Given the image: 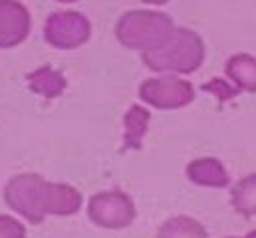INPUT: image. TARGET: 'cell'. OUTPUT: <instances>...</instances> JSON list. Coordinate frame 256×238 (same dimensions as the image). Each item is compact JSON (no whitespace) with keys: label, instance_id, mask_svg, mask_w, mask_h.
<instances>
[{"label":"cell","instance_id":"obj_1","mask_svg":"<svg viewBox=\"0 0 256 238\" xmlns=\"http://www.w3.org/2000/svg\"><path fill=\"white\" fill-rule=\"evenodd\" d=\"M6 204L30 224H42L46 216L76 214L82 196L68 184L46 182L38 174H16L4 186Z\"/></svg>","mask_w":256,"mask_h":238},{"label":"cell","instance_id":"obj_2","mask_svg":"<svg viewBox=\"0 0 256 238\" xmlns=\"http://www.w3.org/2000/svg\"><path fill=\"white\" fill-rule=\"evenodd\" d=\"M204 58V44L192 32L178 28L174 34L156 50L144 52V62L148 68L158 72H194Z\"/></svg>","mask_w":256,"mask_h":238},{"label":"cell","instance_id":"obj_3","mask_svg":"<svg viewBox=\"0 0 256 238\" xmlns=\"http://www.w3.org/2000/svg\"><path fill=\"white\" fill-rule=\"evenodd\" d=\"M174 30L176 28L172 26V20L164 14L138 10L128 12L120 18L116 26V36L128 48L152 52L160 48L174 34Z\"/></svg>","mask_w":256,"mask_h":238},{"label":"cell","instance_id":"obj_4","mask_svg":"<svg viewBox=\"0 0 256 238\" xmlns=\"http://www.w3.org/2000/svg\"><path fill=\"white\" fill-rule=\"evenodd\" d=\"M134 216H136V208L132 198L118 190L98 192L88 202V218L100 228H108V230L126 228L132 224Z\"/></svg>","mask_w":256,"mask_h":238},{"label":"cell","instance_id":"obj_5","mask_svg":"<svg viewBox=\"0 0 256 238\" xmlns=\"http://www.w3.org/2000/svg\"><path fill=\"white\" fill-rule=\"evenodd\" d=\"M140 98L154 108L174 110V108L186 106L194 98V88L190 82L168 74V76H158L142 82Z\"/></svg>","mask_w":256,"mask_h":238},{"label":"cell","instance_id":"obj_6","mask_svg":"<svg viewBox=\"0 0 256 238\" xmlns=\"http://www.w3.org/2000/svg\"><path fill=\"white\" fill-rule=\"evenodd\" d=\"M44 36L48 44L62 50H70L88 40L90 24L78 12H54L46 20Z\"/></svg>","mask_w":256,"mask_h":238},{"label":"cell","instance_id":"obj_7","mask_svg":"<svg viewBox=\"0 0 256 238\" xmlns=\"http://www.w3.org/2000/svg\"><path fill=\"white\" fill-rule=\"evenodd\" d=\"M30 32V14L18 0H0V48L18 46Z\"/></svg>","mask_w":256,"mask_h":238},{"label":"cell","instance_id":"obj_8","mask_svg":"<svg viewBox=\"0 0 256 238\" xmlns=\"http://www.w3.org/2000/svg\"><path fill=\"white\" fill-rule=\"evenodd\" d=\"M188 178L200 186H212V188H222L228 184V174L224 166L216 158H198L192 160L186 168Z\"/></svg>","mask_w":256,"mask_h":238},{"label":"cell","instance_id":"obj_9","mask_svg":"<svg viewBox=\"0 0 256 238\" xmlns=\"http://www.w3.org/2000/svg\"><path fill=\"white\" fill-rule=\"evenodd\" d=\"M26 80H28L30 90L36 92V94H40V96H44V98H56V96H60L62 90H64V86H66L64 76L58 70L50 68V66L36 68L34 72L28 74Z\"/></svg>","mask_w":256,"mask_h":238},{"label":"cell","instance_id":"obj_10","mask_svg":"<svg viewBox=\"0 0 256 238\" xmlns=\"http://www.w3.org/2000/svg\"><path fill=\"white\" fill-rule=\"evenodd\" d=\"M228 78L242 90L256 92V58L248 54H236L226 64Z\"/></svg>","mask_w":256,"mask_h":238},{"label":"cell","instance_id":"obj_11","mask_svg":"<svg viewBox=\"0 0 256 238\" xmlns=\"http://www.w3.org/2000/svg\"><path fill=\"white\" fill-rule=\"evenodd\" d=\"M150 112L142 106H130L124 116V150H136L142 144V138L148 130Z\"/></svg>","mask_w":256,"mask_h":238},{"label":"cell","instance_id":"obj_12","mask_svg":"<svg viewBox=\"0 0 256 238\" xmlns=\"http://www.w3.org/2000/svg\"><path fill=\"white\" fill-rule=\"evenodd\" d=\"M158 238H208V234L198 220L190 216H174L158 228Z\"/></svg>","mask_w":256,"mask_h":238},{"label":"cell","instance_id":"obj_13","mask_svg":"<svg viewBox=\"0 0 256 238\" xmlns=\"http://www.w3.org/2000/svg\"><path fill=\"white\" fill-rule=\"evenodd\" d=\"M232 204L242 216H256V174L240 180L234 186Z\"/></svg>","mask_w":256,"mask_h":238},{"label":"cell","instance_id":"obj_14","mask_svg":"<svg viewBox=\"0 0 256 238\" xmlns=\"http://www.w3.org/2000/svg\"><path fill=\"white\" fill-rule=\"evenodd\" d=\"M0 238H26V228L20 220L0 214Z\"/></svg>","mask_w":256,"mask_h":238},{"label":"cell","instance_id":"obj_15","mask_svg":"<svg viewBox=\"0 0 256 238\" xmlns=\"http://www.w3.org/2000/svg\"><path fill=\"white\" fill-rule=\"evenodd\" d=\"M204 90H212L218 98H222V100H226V98H232V96H236V90L234 88H230L224 80H220V78H214L212 82H208L206 86H204Z\"/></svg>","mask_w":256,"mask_h":238},{"label":"cell","instance_id":"obj_16","mask_svg":"<svg viewBox=\"0 0 256 238\" xmlns=\"http://www.w3.org/2000/svg\"><path fill=\"white\" fill-rule=\"evenodd\" d=\"M230 238H256V230H252V232H248L246 236H230Z\"/></svg>","mask_w":256,"mask_h":238},{"label":"cell","instance_id":"obj_17","mask_svg":"<svg viewBox=\"0 0 256 238\" xmlns=\"http://www.w3.org/2000/svg\"><path fill=\"white\" fill-rule=\"evenodd\" d=\"M146 2H154V4H160V2H166V0H146Z\"/></svg>","mask_w":256,"mask_h":238},{"label":"cell","instance_id":"obj_18","mask_svg":"<svg viewBox=\"0 0 256 238\" xmlns=\"http://www.w3.org/2000/svg\"><path fill=\"white\" fill-rule=\"evenodd\" d=\"M60 2H72V0H60Z\"/></svg>","mask_w":256,"mask_h":238}]
</instances>
